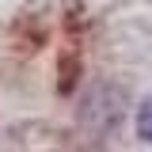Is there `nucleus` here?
<instances>
[{
    "instance_id": "1",
    "label": "nucleus",
    "mask_w": 152,
    "mask_h": 152,
    "mask_svg": "<svg viewBox=\"0 0 152 152\" xmlns=\"http://www.w3.org/2000/svg\"><path fill=\"white\" fill-rule=\"evenodd\" d=\"M137 133H141V141L152 145V95L141 103V110H137Z\"/></svg>"
}]
</instances>
